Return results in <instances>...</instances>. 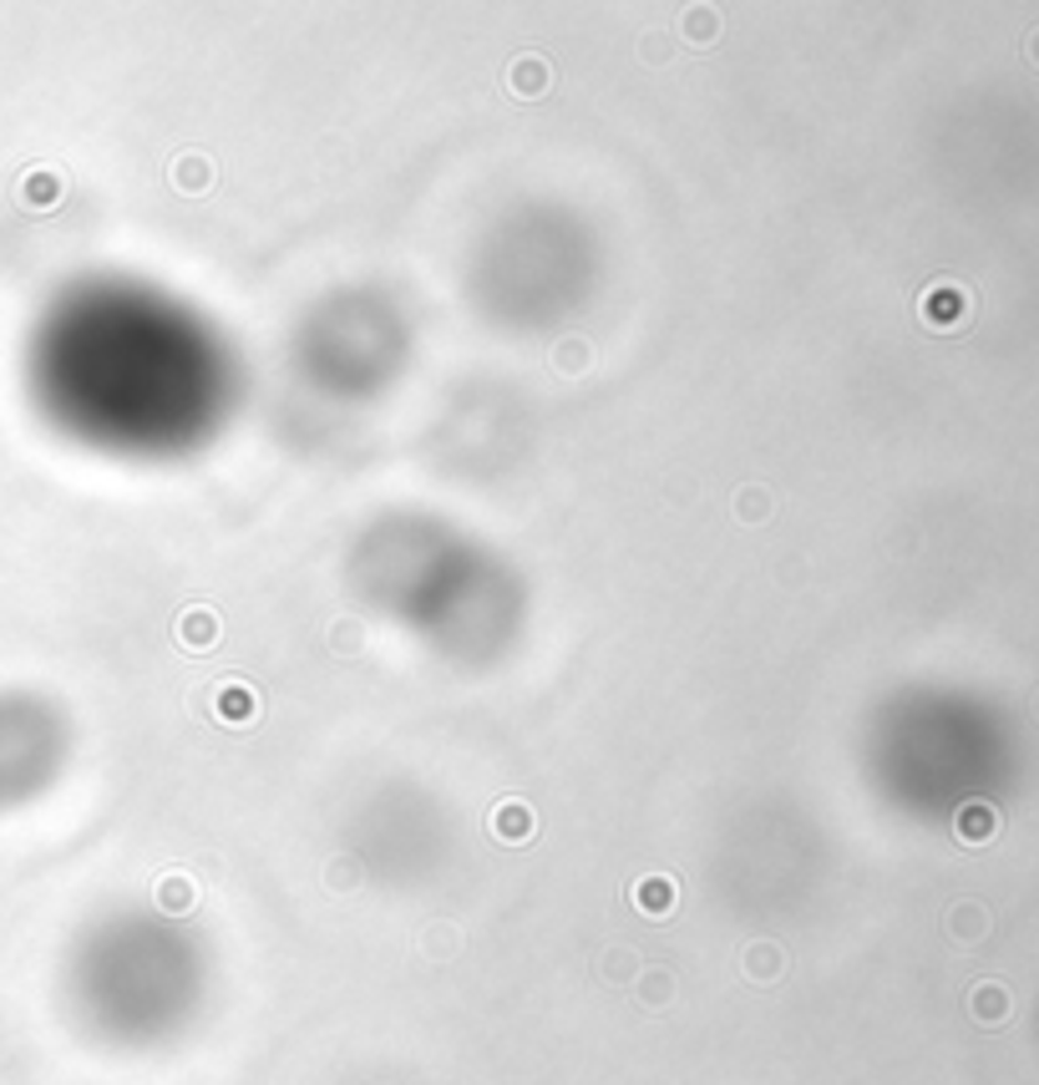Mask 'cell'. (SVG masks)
I'll use <instances>...</instances> for the list:
<instances>
[{
    "label": "cell",
    "mask_w": 1039,
    "mask_h": 1085,
    "mask_svg": "<svg viewBox=\"0 0 1039 1085\" xmlns=\"http://www.w3.org/2000/svg\"><path fill=\"white\" fill-rule=\"evenodd\" d=\"M173 188L178 193H208L214 188V163H208V153H188L173 163Z\"/></svg>",
    "instance_id": "5"
},
{
    "label": "cell",
    "mask_w": 1039,
    "mask_h": 1085,
    "mask_svg": "<svg viewBox=\"0 0 1039 1085\" xmlns=\"http://www.w3.org/2000/svg\"><path fill=\"white\" fill-rule=\"evenodd\" d=\"M948 929H954V939L979 943L984 933H989V913H984L979 903H958L954 913H948Z\"/></svg>",
    "instance_id": "8"
},
{
    "label": "cell",
    "mask_w": 1039,
    "mask_h": 1085,
    "mask_svg": "<svg viewBox=\"0 0 1039 1085\" xmlns=\"http://www.w3.org/2000/svg\"><path fill=\"white\" fill-rule=\"evenodd\" d=\"M634 903H645L649 913H665V908L675 903V883H669V878H645V883L634 888Z\"/></svg>",
    "instance_id": "11"
},
{
    "label": "cell",
    "mask_w": 1039,
    "mask_h": 1085,
    "mask_svg": "<svg viewBox=\"0 0 1039 1085\" xmlns=\"http://www.w3.org/2000/svg\"><path fill=\"white\" fill-rule=\"evenodd\" d=\"M178 644L183 649H193V655H204V649H214L218 644V614L208 604H193L178 614Z\"/></svg>",
    "instance_id": "3"
},
{
    "label": "cell",
    "mask_w": 1039,
    "mask_h": 1085,
    "mask_svg": "<svg viewBox=\"0 0 1039 1085\" xmlns=\"http://www.w3.org/2000/svg\"><path fill=\"white\" fill-rule=\"evenodd\" d=\"M1029 57H1035V61H1039V31H1035V41H1029Z\"/></svg>",
    "instance_id": "15"
},
{
    "label": "cell",
    "mask_w": 1039,
    "mask_h": 1085,
    "mask_svg": "<svg viewBox=\"0 0 1039 1085\" xmlns=\"http://www.w3.org/2000/svg\"><path fill=\"white\" fill-rule=\"evenodd\" d=\"M533 832H538V817H533L527 801H502V807L492 811V837H497V842H527Z\"/></svg>",
    "instance_id": "4"
},
{
    "label": "cell",
    "mask_w": 1039,
    "mask_h": 1085,
    "mask_svg": "<svg viewBox=\"0 0 1039 1085\" xmlns=\"http://www.w3.org/2000/svg\"><path fill=\"white\" fill-rule=\"evenodd\" d=\"M994 832H999V811H994L989 801H968V807L958 811V837H964V842H989Z\"/></svg>",
    "instance_id": "7"
},
{
    "label": "cell",
    "mask_w": 1039,
    "mask_h": 1085,
    "mask_svg": "<svg viewBox=\"0 0 1039 1085\" xmlns=\"http://www.w3.org/2000/svg\"><path fill=\"white\" fill-rule=\"evenodd\" d=\"M765 513H771V498H765V492H741V518H765Z\"/></svg>",
    "instance_id": "14"
},
{
    "label": "cell",
    "mask_w": 1039,
    "mask_h": 1085,
    "mask_svg": "<svg viewBox=\"0 0 1039 1085\" xmlns=\"http://www.w3.org/2000/svg\"><path fill=\"white\" fill-rule=\"evenodd\" d=\"M745 974L761 979V984H771V979L781 974V949H776V943H755L751 954H745Z\"/></svg>",
    "instance_id": "10"
},
{
    "label": "cell",
    "mask_w": 1039,
    "mask_h": 1085,
    "mask_svg": "<svg viewBox=\"0 0 1039 1085\" xmlns=\"http://www.w3.org/2000/svg\"><path fill=\"white\" fill-rule=\"evenodd\" d=\"M214 716L224 720V726H249V720L259 716V695H254L244 680H224L214 690Z\"/></svg>",
    "instance_id": "2"
},
{
    "label": "cell",
    "mask_w": 1039,
    "mask_h": 1085,
    "mask_svg": "<svg viewBox=\"0 0 1039 1085\" xmlns=\"http://www.w3.org/2000/svg\"><path fill=\"white\" fill-rule=\"evenodd\" d=\"M968 1010L979 1025H1004L1009 1020V990L1004 984H979V990L968 994Z\"/></svg>",
    "instance_id": "6"
},
{
    "label": "cell",
    "mask_w": 1039,
    "mask_h": 1085,
    "mask_svg": "<svg viewBox=\"0 0 1039 1085\" xmlns=\"http://www.w3.org/2000/svg\"><path fill=\"white\" fill-rule=\"evenodd\" d=\"M685 31H690L695 47H710V41L720 37V16L710 11V6H690V11H685Z\"/></svg>",
    "instance_id": "9"
},
{
    "label": "cell",
    "mask_w": 1039,
    "mask_h": 1085,
    "mask_svg": "<svg viewBox=\"0 0 1039 1085\" xmlns=\"http://www.w3.org/2000/svg\"><path fill=\"white\" fill-rule=\"evenodd\" d=\"M513 86L523 96H538L543 86H548V66H543V61H533V57L517 61V66H513Z\"/></svg>",
    "instance_id": "12"
},
{
    "label": "cell",
    "mask_w": 1039,
    "mask_h": 1085,
    "mask_svg": "<svg viewBox=\"0 0 1039 1085\" xmlns=\"http://www.w3.org/2000/svg\"><path fill=\"white\" fill-rule=\"evenodd\" d=\"M163 908H173V913H183L188 903H198V888H188V878H167L163 883Z\"/></svg>",
    "instance_id": "13"
},
{
    "label": "cell",
    "mask_w": 1039,
    "mask_h": 1085,
    "mask_svg": "<svg viewBox=\"0 0 1039 1085\" xmlns=\"http://www.w3.org/2000/svg\"><path fill=\"white\" fill-rule=\"evenodd\" d=\"M964 315H968V289L964 285H933L928 295H923V320L938 325V330H954Z\"/></svg>",
    "instance_id": "1"
}]
</instances>
